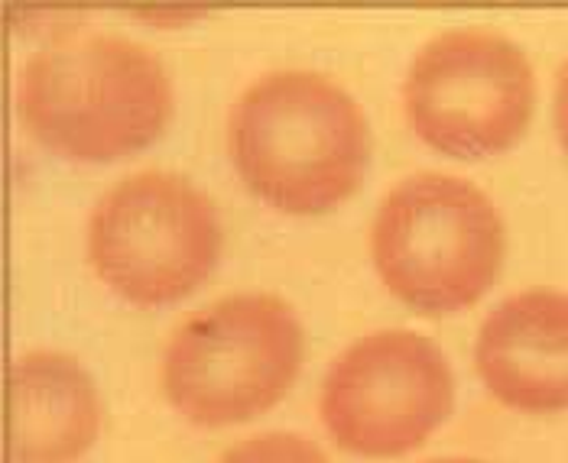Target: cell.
I'll list each match as a JSON object with an SVG mask.
<instances>
[{
	"label": "cell",
	"instance_id": "cell-1",
	"mask_svg": "<svg viewBox=\"0 0 568 463\" xmlns=\"http://www.w3.org/2000/svg\"><path fill=\"white\" fill-rule=\"evenodd\" d=\"M367 150L364 111L318 72H266L227 111L231 166L263 205L283 214H325L348 202Z\"/></svg>",
	"mask_w": 568,
	"mask_h": 463
},
{
	"label": "cell",
	"instance_id": "cell-2",
	"mask_svg": "<svg viewBox=\"0 0 568 463\" xmlns=\"http://www.w3.org/2000/svg\"><path fill=\"white\" fill-rule=\"evenodd\" d=\"M17 111L49 153L108 163L163 133L173 114V84L143 42L94 33L37 49L20 69Z\"/></svg>",
	"mask_w": 568,
	"mask_h": 463
},
{
	"label": "cell",
	"instance_id": "cell-3",
	"mask_svg": "<svg viewBox=\"0 0 568 463\" xmlns=\"http://www.w3.org/2000/svg\"><path fill=\"white\" fill-rule=\"evenodd\" d=\"M507 230L468 178L416 172L384 195L371 224V259L387 292L416 315H455L494 289Z\"/></svg>",
	"mask_w": 568,
	"mask_h": 463
},
{
	"label": "cell",
	"instance_id": "cell-4",
	"mask_svg": "<svg viewBox=\"0 0 568 463\" xmlns=\"http://www.w3.org/2000/svg\"><path fill=\"white\" fill-rule=\"evenodd\" d=\"M306 331L280 295H224L185 318L166 340L160 385L199 428L261 419L300 377Z\"/></svg>",
	"mask_w": 568,
	"mask_h": 463
},
{
	"label": "cell",
	"instance_id": "cell-5",
	"mask_svg": "<svg viewBox=\"0 0 568 463\" xmlns=\"http://www.w3.org/2000/svg\"><path fill=\"white\" fill-rule=\"evenodd\" d=\"M224 247L215 205L185 175L146 168L114 182L88 214L94 276L133 308H170L199 292Z\"/></svg>",
	"mask_w": 568,
	"mask_h": 463
},
{
	"label": "cell",
	"instance_id": "cell-6",
	"mask_svg": "<svg viewBox=\"0 0 568 463\" xmlns=\"http://www.w3.org/2000/svg\"><path fill=\"white\" fill-rule=\"evenodd\" d=\"M455 409V377L426 335L390 328L357 337L325 370L318 419L354 457L394 461L423 447Z\"/></svg>",
	"mask_w": 568,
	"mask_h": 463
},
{
	"label": "cell",
	"instance_id": "cell-7",
	"mask_svg": "<svg viewBox=\"0 0 568 463\" xmlns=\"http://www.w3.org/2000/svg\"><path fill=\"white\" fill-rule=\"evenodd\" d=\"M403 104L433 150L484 160L520 143L536 107V75L514 40L481 27L445 30L413 55Z\"/></svg>",
	"mask_w": 568,
	"mask_h": 463
},
{
	"label": "cell",
	"instance_id": "cell-8",
	"mask_svg": "<svg viewBox=\"0 0 568 463\" xmlns=\"http://www.w3.org/2000/svg\"><path fill=\"white\" fill-rule=\"evenodd\" d=\"M475 370L514 412H568V292L539 286L497 301L478 328Z\"/></svg>",
	"mask_w": 568,
	"mask_h": 463
},
{
	"label": "cell",
	"instance_id": "cell-9",
	"mask_svg": "<svg viewBox=\"0 0 568 463\" xmlns=\"http://www.w3.org/2000/svg\"><path fill=\"white\" fill-rule=\"evenodd\" d=\"M101 431V395L62 350H30L7 370V454L13 463H79Z\"/></svg>",
	"mask_w": 568,
	"mask_h": 463
},
{
	"label": "cell",
	"instance_id": "cell-10",
	"mask_svg": "<svg viewBox=\"0 0 568 463\" xmlns=\"http://www.w3.org/2000/svg\"><path fill=\"white\" fill-rule=\"evenodd\" d=\"M219 463H328V457L303 434L266 431L227 447Z\"/></svg>",
	"mask_w": 568,
	"mask_h": 463
},
{
	"label": "cell",
	"instance_id": "cell-11",
	"mask_svg": "<svg viewBox=\"0 0 568 463\" xmlns=\"http://www.w3.org/2000/svg\"><path fill=\"white\" fill-rule=\"evenodd\" d=\"M552 117H556V133L559 143L568 153V59L562 62L559 75H556V97H552Z\"/></svg>",
	"mask_w": 568,
	"mask_h": 463
},
{
	"label": "cell",
	"instance_id": "cell-12",
	"mask_svg": "<svg viewBox=\"0 0 568 463\" xmlns=\"http://www.w3.org/2000/svg\"><path fill=\"white\" fill-rule=\"evenodd\" d=\"M128 13H140V17H146V20H160V17H166V23H179V20H185V17H195V13H205V7H199V3H192V7H124Z\"/></svg>",
	"mask_w": 568,
	"mask_h": 463
},
{
	"label": "cell",
	"instance_id": "cell-13",
	"mask_svg": "<svg viewBox=\"0 0 568 463\" xmlns=\"http://www.w3.org/2000/svg\"><path fill=\"white\" fill-rule=\"evenodd\" d=\"M433 463H481V461H465V457H442V461H433Z\"/></svg>",
	"mask_w": 568,
	"mask_h": 463
}]
</instances>
